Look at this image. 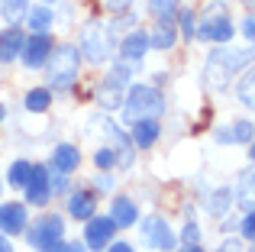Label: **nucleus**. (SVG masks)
Wrapping results in <instances>:
<instances>
[{
	"label": "nucleus",
	"mask_w": 255,
	"mask_h": 252,
	"mask_svg": "<svg viewBox=\"0 0 255 252\" xmlns=\"http://www.w3.org/2000/svg\"><path fill=\"white\" fill-rule=\"evenodd\" d=\"M249 62H252V49H217L204 65V88L210 91V94L226 91L230 81H233V75L243 71Z\"/></svg>",
	"instance_id": "nucleus-1"
},
{
	"label": "nucleus",
	"mask_w": 255,
	"mask_h": 252,
	"mask_svg": "<svg viewBox=\"0 0 255 252\" xmlns=\"http://www.w3.org/2000/svg\"><path fill=\"white\" fill-rule=\"evenodd\" d=\"M165 114V101L149 84H132L123 97V123L132 126L139 120H158Z\"/></svg>",
	"instance_id": "nucleus-2"
},
{
	"label": "nucleus",
	"mask_w": 255,
	"mask_h": 252,
	"mask_svg": "<svg viewBox=\"0 0 255 252\" xmlns=\"http://www.w3.org/2000/svg\"><path fill=\"white\" fill-rule=\"evenodd\" d=\"M78 65H81V55H78L75 45H52L49 58H45L42 68L49 71V84L58 91H68L71 84L78 81Z\"/></svg>",
	"instance_id": "nucleus-3"
},
{
	"label": "nucleus",
	"mask_w": 255,
	"mask_h": 252,
	"mask_svg": "<svg viewBox=\"0 0 255 252\" xmlns=\"http://www.w3.org/2000/svg\"><path fill=\"white\" fill-rule=\"evenodd\" d=\"M78 49V55L84 58V62H91V65H104L107 58L113 55V36L107 29H100V26H84L81 29V45H75Z\"/></svg>",
	"instance_id": "nucleus-4"
},
{
	"label": "nucleus",
	"mask_w": 255,
	"mask_h": 252,
	"mask_svg": "<svg viewBox=\"0 0 255 252\" xmlns=\"http://www.w3.org/2000/svg\"><path fill=\"white\" fill-rule=\"evenodd\" d=\"M142 246H149V249H158V252H171L174 249V233L168 230V220L165 217H145L142 220Z\"/></svg>",
	"instance_id": "nucleus-5"
},
{
	"label": "nucleus",
	"mask_w": 255,
	"mask_h": 252,
	"mask_svg": "<svg viewBox=\"0 0 255 252\" xmlns=\"http://www.w3.org/2000/svg\"><path fill=\"white\" fill-rule=\"evenodd\" d=\"M62 233H65V220L58 214H45L32 223L29 243L36 249H49V246H55V243H62Z\"/></svg>",
	"instance_id": "nucleus-6"
},
{
	"label": "nucleus",
	"mask_w": 255,
	"mask_h": 252,
	"mask_svg": "<svg viewBox=\"0 0 255 252\" xmlns=\"http://www.w3.org/2000/svg\"><path fill=\"white\" fill-rule=\"evenodd\" d=\"M49 52H52V39L45 36V32H32L29 39H23V52H19V58H23L26 68L36 71V68H42V65H45Z\"/></svg>",
	"instance_id": "nucleus-7"
},
{
	"label": "nucleus",
	"mask_w": 255,
	"mask_h": 252,
	"mask_svg": "<svg viewBox=\"0 0 255 252\" xmlns=\"http://www.w3.org/2000/svg\"><path fill=\"white\" fill-rule=\"evenodd\" d=\"M113 233H117V227H113L110 217H91L84 230V246H91V252H100L110 246Z\"/></svg>",
	"instance_id": "nucleus-8"
},
{
	"label": "nucleus",
	"mask_w": 255,
	"mask_h": 252,
	"mask_svg": "<svg viewBox=\"0 0 255 252\" xmlns=\"http://www.w3.org/2000/svg\"><path fill=\"white\" fill-rule=\"evenodd\" d=\"M23 191H26V204L45 207L49 197H52V191H49V168H45V165H32V175H29V181H26Z\"/></svg>",
	"instance_id": "nucleus-9"
},
{
	"label": "nucleus",
	"mask_w": 255,
	"mask_h": 252,
	"mask_svg": "<svg viewBox=\"0 0 255 252\" xmlns=\"http://www.w3.org/2000/svg\"><path fill=\"white\" fill-rule=\"evenodd\" d=\"M194 39H200V42H230L233 39V26H230L226 16H220V19H197Z\"/></svg>",
	"instance_id": "nucleus-10"
},
{
	"label": "nucleus",
	"mask_w": 255,
	"mask_h": 252,
	"mask_svg": "<svg viewBox=\"0 0 255 252\" xmlns=\"http://www.w3.org/2000/svg\"><path fill=\"white\" fill-rule=\"evenodd\" d=\"M104 129H107V136L117 142V168H132V162H136V145H132V139L126 136L123 129H120L117 123H104Z\"/></svg>",
	"instance_id": "nucleus-11"
},
{
	"label": "nucleus",
	"mask_w": 255,
	"mask_h": 252,
	"mask_svg": "<svg viewBox=\"0 0 255 252\" xmlns=\"http://www.w3.org/2000/svg\"><path fill=\"white\" fill-rule=\"evenodd\" d=\"M26 204L13 201V204H0V233L13 236V233H23L26 230Z\"/></svg>",
	"instance_id": "nucleus-12"
},
{
	"label": "nucleus",
	"mask_w": 255,
	"mask_h": 252,
	"mask_svg": "<svg viewBox=\"0 0 255 252\" xmlns=\"http://www.w3.org/2000/svg\"><path fill=\"white\" fill-rule=\"evenodd\" d=\"M145 52H149V32L145 29H129L123 36V42H120V55L126 62H142Z\"/></svg>",
	"instance_id": "nucleus-13"
},
{
	"label": "nucleus",
	"mask_w": 255,
	"mask_h": 252,
	"mask_svg": "<svg viewBox=\"0 0 255 252\" xmlns=\"http://www.w3.org/2000/svg\"><path fill=\"white\" fill-rule=\"evenodd\" d=\"M94 210H97V197H94V191H75V194L68 197V217H75V220L87 223L94 217Z\"/></svg>",
	"instance_id": "nucleus-14"
},
{
	"label": "nucleus",
	"mask_w": 255,
	"mask_h": 252,
	"mask_svg": "<svg viewBox=\"0 0 255 252\" xmlns=\"http://www.w3.org/2000/svg\"><path fill=\"white\" fill-rule=\"evenodd\" d=\"M110 220H113V227H123V230L136 227V220H139L136 204H132L129 197H113V204H110Z\"/></svg>",
	"instance_id": "nucleus-15"
},
{
	"label": "nucleus",
	"mask_w": 255,
	"mask_h": 252,
	"mask_svg": "<svg viewBox=\"0 0 255 252\" xmlns=\"http://www.w3.org/2000/svg\"><path fill=\"white\" fill-rule=\"evenodd\" d=\"M78 165H81V152H78L71 142H58L55 152H52V168L62 171V175H71Z\"/></svg>",
	"instance_id": "nucleus-16"
},
{
	"label": "nucleus",
	"mask_w": 255,
	"mask_h": 252,
	"mask_svg": "<svg viewBox=\"0 0 255 252\" xmlns=\"http://www.w3.org/2000/svg\"><path fill=\"white\" fill-rule=\"evenodd\" d=\"M19 52H23V32L16 26H6L0 32V62H13L19 58Z\"/></svg>",
	"instance_id": "nucleus-17"
},
{
	"label": "nucleus",
	"mask_w": 255,
	"mask_h": 252,
	"mask_svg": "<svg viewBox=\"0 0 255 252\" xmlns=\"http://www.w3.org/2000/svg\"><path fill=\"white\" fill-rule=\"evenodd\" d=\"M174 39H178V29H174L171 19H158L155 29H152L149 36V49H158V52H168L174 45Z\"/></svg>",
	"instance_id": "nucleus-18"
},
{
	"label": "nucleus",
	"mask_w": 255,
	"mask_h": 252,
	"mask_svg": "<svg viewBox=\"0 0 255 252\" xmlns=\"http://www.w3.org/2000/svg\"><path fill=\"white\" fill-rule=\"evenodd\" d=\"M158 139V120H139L132 123V145L136 149H149Z\"/></svg>",
	"instance_id": "nucleus-19"
},
{
	"label": "nucleus",
	"mask_w": 255,
	"mask_h": 252,
	"mask_svg": "<svg viewBox=\"0 0 255 252\" xmlns=\"http://www.w3.org/2000/svg\"><path fill=\"white\" fill-rule=\"evenodd\" d=\"M233 207V191L230 188H220V191H213L210 197H207V210H210V217H226V210Z\"/></svg>",
	"instance_id": "nucleus-20"
},
{
	"label": "nucleus",
	"mask_w": 255,
	"mask_h": 252,
	"mask_svg": "<svg viewBox=\"0 0 255 252\" xmlns=\"http://www.w3.org/2000/svg\"><path fill=\"white\" fill-rule=\"evenodd\" d=\"M29 175H32V162H26V158H16V162L6 168V184H13V188H26Z\"/></svg>",
	"instance_id": "nucleus-21"
},
{
	"label": "nucleus",
	"mask_w": 255,
	"mask_h": 252,
	"mask_svg": "<svg viewBox=\"0 0 255 252\" xmlns=\"http://www.w3.org/2000/svg\"><path fill=\"white\" fill-rule=\"evenodd\" d=\"M52 19H55V16H52L49 6H32V10H26V23H29L32 32H49Z\"/></svg>",
	"instance_id": "nucleus-22"
},
{
	"label": "nucleus",
	"mask_w": 255,
	"mask_h": 252,
	"mask_svg": "<svg viewBox=\"0 0 255 252\" xmlns=\"http://www.w3.org/2000/svg\"><path fill=\"white\" fill-rule=\"evenodd\" d=\"M49 107H52V91L49 88H32L26 94V110L29 114H45Z\"/></svg>",
	"instance_id": "nucleus-23"
},
{
	"label": "nucleus",
	"mask_w": 255,
	"mask_h": 252,
	"mask_svg": "<svg viewBox=\"0 0 255 252\" xmlns=\"http://www.w3.org/2000/svg\"><path fill=\"white\" fill-rule=\"evenodd\" d=\"M26 10H29V0H0V16L10 26H16L26 16Z\"/></svg>",
	"instance_id": "nucleus-24"
},
{
	"label": "nucleus",
	"mask_w": 255,
	"mask_h": 252,
	"mask_svg": "<svg viewBox=\"0 0 255 252\" xmlns=\"http://www.w3.org/2000/svg\"><path fill=\"white\" fill-rule=\"evenodd\" d=\"M94 97H97V104H100L104 110H117L120 104H123V91L110 88V84H104V81L97 84V91H94Z\"/></svg>",
	"instance_id": "nucleus-25"
},
{
	"label": "nucleus",
	"mask_w": 255,
	"mask_h": 252,
	"mask_svg": "<svg viewBox=\"0 0 255 252\" xmlns=\"http://www.w3.org/2000/svg\"><path fill=\"white\" fill-rule=\"evenodd\" d=\"M129 81H132V71L126 68V65H113V68H110V75L104 78V84H110V88H117V91L129 88Z\"/></svg>",
	"instance_id": "nucleus-26"
},
{
	"label": "nucleus",
	"mask_w": 255,
	"mask_h": 252,
	"mask_svg": "<svg viewBox=\"0 0 255 252\" xmlns=\"http://www.w3.org/2000/svg\"><path fill=\"white\" fill-rule=\"evenodd\" d=\"M178 3L181 0H149V10H152L155 19H171L174 10H178Z\"/></svg>",
	"instance_id": "nucleus-27"
},
{
	"label": "nucleus",
	"mask_w": 255,
	"mask_h": 252,
	"mask_svg": "<svg viewBox=\"0 0 255 252\" xmlns=\"http://www.w3.org/2000/svg\"><path fill=\"white\" fill-rule=\"evenodd\" d=\"M249 191H252V171H243V175H239V207L243 210H252Z\"/></svg>",
	"instance_id": "nucleus-28"
},
{
	"label": "nucleus",
	"mask_w": 255,
	"mask_h": 252,
	"mask_svg": "<svg viewBox=\"0 0 255 252\" xmlns=\"http://www.w3.org/2000/svg\"><path fill=\"white\" fill-rule=\"evenodd\" d=\"M94 165H97L100 171L117 168V155H113V149H97V155H94Z\"/></svg>",
	"instance_id": "nucleus-29"
},
{
	"label": "nucleus",
	"mask_w": 255,
	"mask_h": 252,
	"mask_svg": "<svg viewBox=\"0 0 255 252\" xmlns=\"http://www.w3.org/2000/svg\"><path fill=\"white\" fill-rule=\"evenodd\" d=\"M233 142H252V123L249 120L233 123Z\"/></svg>",
	"instance_id": "nucleus-30"
},
{
	"label": "nucleus",
	"mask_w": 255,
	"mask_h": 252,
	"mask_svg": "<svg viewBox=\"0 0 255 252\" xmlns=\"http://www.w3.org/2000/svg\"><path fill=\"white\" fill-rule=\"evenodd\" d=\"M49 191H52V194H65V191H68V178H65L62 171L52 168L49 171Z\"/></svg>",
	"instance_id": "nucleus-31"
},
{
	"label": "nucleus",
	"mask_w": 255,
	"mask_h": 252,
	"mask_svg": "<svg viewBox=\"0 0 255 252\" xmlns=\"http://www.w3.org/2000/svg\"><path fill=\"white\" fill-rule=\"evenodd\" d=\"M194 26H197L194 10H181V36H184V39H194Z\"/></svg>",
	"instance_id": "nucleus-32"
},
{
	"label": "nucleus",
	"mask_w": 255,
	"mask_h": 252,
	"mask_svg": "<svg viewBox=\"0 0 255 252\" xmlns=\"http://www.w3.org/2000/svg\"><path fill=\"white\" fill-rule=\"evenodd\" d=\"M239 104L243 107H252V75H246L239 81Z\"/></svg>",
	"instance_id": "nucleus-33"
},
{
	"label": "nucleus",
	"mask_w": 255,
	"mask_h": 252,
	"mask_svg": "<svg viewBox=\"0 0 255 252\" xmlns=\"http://www.w3.org/2000/svg\"><path fill=\"white\" fill-rule=\"evenodd\" d=\"M220 16H226V3H223V0H213V3L207 6L197 19H220Z\"/></svg>",
	"instance_id": "nucleus-34"
},
{
	"label": "nucleus",
	"mask_w": 255,
	"mask_h": 252,
	"mask_svg": "<svg viewBox=\"0 0 255 252\" xmlns=\"http://www.w3.org/2000/svg\"><path fill=\"white\" fill-rule=\"evenodd\" d=\"M181 240H184V246H197L200 227H197V223H184V230H181Z\"/></svg>",
	"instance_id": "nucleus-35"
},
{
	"label": "nucleus",
	"mask_w": 255,
	"mask_h": 252,
	"mask_svg": "<svg viewBox=\"0 0 255 252\" xmlns=\"http://www.w3.org/2000/svg\"><path fill=\"white\" fill-rule=\"evenodd\" d=\"M239 230H243L246 240H252V236H255V214H252V210H246V217H243V223H239Z\"/></svg>",
	"instance_id": "nucleus-36"
},
{
	"label": "nucleus",
	"mask_w": 255,
	"mask_h": 252,
	"mask_svg": "<svg viewBox=\"0 0 255 252\" xmlns=\"http://www.w3.org/2000/svg\"><path fill=\"white\" fill-rule=\"evenodd\" d=\"M132 6V0H107V10L113 13V16H120V13H126Z\"/></svg>",
	"instance_id": "nucleus-37"
},
{
	"label": "nucleus",
	"mask_w": 255,
	"mask_h": 252,
	"mask_svg": "<svg viewBox=\"0 0 255 252\" xmlns=\"http://www.w3.org/2000/svg\"><path fill=\"white\" fill-rule=\"evenodd\" d=\"M94 188H97V191H110V188H113V175L100 171V175H97V181H94Z\"/></svg>",
	"instance_id": "nucleus-38"
},
{
	"label": "nucleus",
	"mask_w": 255,
	"mask_h": 252,
	"mask_svg": "<svg viewBox=\"0 0 255 252\" xmlns=\"http://www.w3.org/2000/svg\"><path fill=\"white\" fill-rule=\"evenodd\" d=\"M252 23H255L252 16H246L243 23H239V32H243V36H246V42H252V36H255V26H252Z\"/></svg>",
	"instance_id": "nucleus-39"
},
{
	"label": "nucleus",
	"mask_w": 255,
	"mask_h": 252,
	"mask_svg": "<svg viewBox=\"0 0 255 252\" xmlns=\"http://www.w3.org/2000/svg\"><path fill=\"white\" fill-rule=\"evenodd\" d=\"M220 252H243V246H239V240H226L220 246Z\"/></svg>",
	"instance_id": "nucleus-40"
},
{
	"label": "nucleus",
	"mask_w": 255,
	"mask_h": 252,
	"mask_svg": "<svg viewBox=\"0 0 255 252\" xmlns=\"http://www.w3.org/2000/svg\"><path fill=\"white\" fill-rule=\"evenodd\" d=\"M213 139H217V142H233V129H217Z\"/></svg>",
	"instance_id": "nucleus-41"
},
{
	"label": "nucleus",
	"mask_w": 255,
	"mask_h": 252,
	"mask_svg": "<svg viewBox=\"0 0 255 252\" xmlns=\"http://www.w3.org/2000/svg\"><path fill=\"white\" fill-rule=\"evenodd\" d=\"M107 252H132V246H129V243H113Z\"/></svg>",
	"instance_id": "nucleus-42"
},
{
	"label": "nucleus",
	"mask_w": 255,
	"mask_h": 252,
	"mask_svg": "<svg viewBox=\"0 0 255 252\" xmlns=\"http://www.w3.org/2000/svg\"><path fill=\"white\" fill-rule=\"evenodd\" d=\"M0 252H13V243H10V240H6V236H3V233H0Z\"/></svg>",
	"instance_id": "nucleus-43"
},
{
	"label": "nucleus",
	"mask_w": 255,
	"mask_h": 252,
	"mask_svg": "<svg viewBox=\"0 0 255 252\" xmlns=\"http://www.w3.org/2000/svg\"><path fill=\"white\" fill-rule=\"evenodd\" d=\"M65 252H84V243H71V246H65Z\"/></svg>",
	"instance_id": "nucleus-44"
},
{
	"label": "nucleus",
	"mask_w": 255,
	"mask_h": 252,
	"mask_svg": "<svg viewBox=\"0 0 255 252\" xmlns=\"http://www.w3.org/2000/svg\"><path fill=\"white\" fill-rule=\"evenodd\" d=\"M42 252H65V243H55V246H49V249H42Z\"/></svg>",
	"instance_id": "nucleus-45"
},
{
	"label": "nucleus",
	"mask_w": 255,
	"mask_h": 252,
	"mask_svg": "<svg viewBox=\"0 0 255 252\" xmlns=\"http://www.w3.org/2000/svg\"><path fill=\"white\" fill-rule=\"evenodd\" d=\"M181 252H204V249H200V243H197V246H184Z\"/></svg>",
	"instance_id": "nucleus-46"
},
{
	"label": "nucleus",
	"mask_w": 255,
	"mask_h": 252,
	"mask_svg": "<svg viewBox=\"0 0 255 252\" xmlns=\"http://www.w3.org/2000/svg\"><path fill=\"white\" fill-rule=\"evenodd\" d=\"M6 120V107H3V104H0V123H3Z\"/></svg>",
	"instance_id": "nucleus-47"
},
{
	"label": "nucleus",
	"mask_w": 255,
	"mask_h": 252,
	"mask_svg": "<svg viewBox=\"0 0 255 252\" xmlns=\"http://www.w3.org/2000/svg\"><path fill=\"white\" fill-rule=\"evenodd\" d=\"M42 3H58V0H42Z\"/></svg>",
	"instance_id": "nucleus-48"
}]
</instances>
